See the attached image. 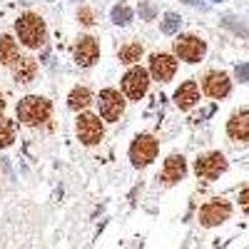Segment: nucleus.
Returning <instances> with one entry per match:
<instances>
[{"label": "nucleus", "instance_id": "5701e85b", "mask_svg": "<svg viewBox=\"0 0 249 249\" xmlns=\"http://www.w3.org/2000/svg\"><path fill=\"white\" fill-rule=\"evenodd\" d=\"M177 30H179V18L175 13H167V15H164V20H162V33L164 35H172Z\"/></svg>", "mask_w": 249, "mask_h": 249}, {"label": "nucleus", "instance_id": "cd10ccee", "mask_svg": "<svg viewBox=\"0 0 249 249\" xmlns=\"http://www.w3.org/2000/svg\"><path fill=\"white\" fill-rule=\"evenodd\" d=\"M182 3H187V5H195V8H202V10L207 8V5L202 3V0H182Z\"/></svg>", "mask_w": 249, "mask_h": 249}, {"label": "nucleus", "instance_id": "f03ea898", "mask_svg": "<svg viewBox=\"0 0 249 249\" xmlns=\"http://www.w3.org/2000/svg\"><path fill=\"white\" fill-rule=\"evenodd\" d=\"M15 28H18L20 40H23L28 48H40V45L45 43V23L37 15H33V13L23 15V18L18 20Z\"/></svg>", "mask_w": 249, "mask_h": 249}, {"label": "nucleus", "instance_id": "412c9836", "mask_svg": "<svg viewBox=\"0 0 249 249\" xmlns=\"http://www.w3.org/2000/svg\"><path fill=\"white\" fill-rule=\"evenodd\" d=\"M130 20H132V10L124 5V3H120V5L112 8V23L115 25H127Z\"/></svg>", "mask_w": 249, "mask_h": 249}, {"label": "nucleus", "instance_id": "393cba45", "mask_svg": "<svg viewBox=\"0 0 249 249\" xmlns=\"http://www.w3.org/2000/svg\"><path fill=\"white\" fill-rule=\"evenodd\" d=\"M77 20H80L82 25H92V23H95V15H92V10H90V8H80Z\"/></svg>", "mask_w": 249, "mask_h": 249}, {"label": "nucleus", "instance_id": "9b49d317", "mask_svg": "<svg viewBox=\"0 0 249 249\" xmlns=\"http://www.w3.org/2000/svg\"><path fill=\"white\" fill-rule=\"evenodd\" d=\"M204 92L210 97L222 100L224 95H230V77L224 72H210L204 77Z\"/></svg>", "mask_w": 249, "mask_h": 249}, {"label": "nucleus", "instance_id": "6e6552de", "mask_svg": "<svg viewBox=\"0 0 249 249\" xmlns=\"http://www.w3.org/2000/svg\"><path fill=\"white\" fill-rule=\"evenodd\" d=\"M77 135L85 144H95L102 140V124L95 115H80L77 117Z\"/></svg>", "mask_w": 249, "mask_h": 249}, {"label": "nucleus", "instance_id": "39448f33", "mask_svg": "<svg viewBox=\"0 0 249 249\" xmlns=\"http://www.w3.org/2000/svg\"><path fill=\"white\" fill-rule=\"evenodd\" d=\"M227 170V160L219 155V152H212V155H204L195 162V172L204 179H214L219 177L222 172Z\"/></svg>", "mask_w": 249, "mask_h": 249}, {"label": "nucleus", "instance_id": "4be33fe9", "mask_svg": "<svg viewBox=\"0 0 249 249\" xmlns=\"http://www.w3.org/2000/svg\"><path fill=\"white\" fill-rule=\"evenodd\" d=\"M13 140H15V135H13V122L5 120V117H0V147H8Z\"/></svg>", "mask_w": 249, "mask_h": 249}, {"label": "nucleus", "instance_id": "1a4fd4ad", "mask_svg": "<svg viewBox=\"0 0 249 249\" xmlns=\"http://www.w3.org/2000/svg\"><path fill=\"white\" fill-rule=\"evenodd\" d=\"M122 107H124V102H122L117 90H102L100 92V112H102L105 120L115 122L122 115Z\"/></svg>", "mask_w": 249, "mask_h": 249}, {"label": "nucleus", "instance_id": "f3484780", "mask_svg": "<svg viewBox=\"0 0 249 249\" xmlns=\"http://www.w3.org/2000/svg\"><path fill=\"white\" fill-rule=\"evenodd\" d=\"M20 57L18 53V45L10 35H0V62H5V65H13V62Z\"/></svg>", "mask_w": 249, "mask_h": 249}, {"label": "nucleus", "instance_id": "4468645a", "mask_svg": "<svg viewBox=\"0 0 249 249\" xmlns=\"http://www.w3.org/2000/svg\"><path fill=\"white\" fill-rule=\"evenodd\" d=\"M184 172H187V164H184V160H182L179 155H172L167 162H164V170H162V182L172 184V182L182 179V177H184Z\"/></svg>", "mask_w": 249, "mask_h": 249}, {"label": "nucleus", "instance_id": "20e7f679", "mask_svg": "<svg viewBox=\"0 0 249 249\" xmlns=\"http://www.w3.org/2000/svg\"><path fill=\"white\" fill-rule=\"evenodd\" d=\"M230 212H232L230 202L212 199V202H207L202 210H199V222H202L204 227H217V224H222L224 219H230Z\"/></svg>", "mask_w": 249, "mask_h": 249}, {"label": "nucleus", "instance_id": "423d86ee", "mask_svg": "<svg viewBox=\"0 0 249 249\" xmlns=\"http://www.w3.org/2000/svg\"><path fill=\"white\" fill-rule=\"evenodd\" d=\"M147 85H150V80H147V72H144L142 68H135L122 77V90L132 100H140L144 92H147Z\"/></svg>", "mask_w": 249, "mask_h": 249}, {"label": "nucleus", "instance_id": "dca6fc26", "mask_svg": "<svg viewBox=\"0 0 249 249\" xmlns=\"http://www.w3.org/2000/svg\"><path fill=\"white\" fill-rule=\"evenodd\" d=\"M35 70H37V65L33 57H18L13 62V75L18 82H30L35 77Z\"/></svg>", "mask_w": 249, "mask_h": 249}, {"label": "nucleus", "instance_id": "ddd939ff", "mask_svg": "<svg viewBox=\"0 0 249 249\" xmlns=\"http://www.w3.org/2000/svg\"><path fill=\"white\" fill-rule=\"evenodd\" d=\"M227 132L234 140H242V142H249V112L242 110L237 115H232V120L227 122Z\"/></svg>", "mask_w": 249, "mask_h": 249}, {"label": "nucleus", "instance_id": "2eb2a0df", "mask_svg": "<svg viewBox=\"0 0 249 249\" xmlns=\"http://www.w3.org/2000/svg\"><path fill=\"white\" fill-rule=\"evenodd\" d=\"M199 100V88H197V82H184V85L175 92V102H177V107L187 110V107H192L195 102Z\"/></svg>", "mask_w": 249, "mask_h": 249}, {"label": "nucleus", "instance_id": "bb28decb", "mask_svg": "<svg viewBox=\"0 0 249 249\" xmlns=\"http://www.w3.org/2000/svg\"><path fill=\"white\" fill-rule=\"evenodd\" d=\"M239 202H242V207H244V212H249V187L239 195Z\"/></svg>", "mask_w": 249, "mask_h": 249}, {"label": "nucleus", "instance_id": "c756f323", "mask_svg": "<svg viewBox=\"0 0 249 249\" xmlns=\"http://www.w3.org/2000/svg\"><path fill=\"white\" fill-rule=\"evenodd\" d=\"M214 3H222V0H214Z\"/></svg>", "mask_w": 249, "mask_h": 249}, {"label": "nucleus", "instance_id": "f8f14e48", "mask_svg": "<svg viewBox=\"0 0 249 249\" xmlns=\"http://www.w3.org/2000/svg\"><path fill=\"white\" fill-rule=\"evenodd\" d=\"M97 55H100V48H97V43H95V37H80V43H77V48H75L77 65H82V68L92 65V62L97 60Z\"/></svg>", "mask_w": 249, "mask_h": 249}, {"label": "nucleus", "instance_id": "9d476101", "mask_svg": "<svg viewBox=\"0 0 249 249\" xmlns=\"http://www.w3.org/2000/svg\"><path fill=\"white\" fill-rule=\"evenodd\" d=\"M177 70V60L170 57V55H164V53H157L150 57V72L155 75V80L160 82H167Z\"/></svg>", "mask_w": 249, "mask_h": 249}, {"label": "nucleus", "instance_id": "f257e3e1", "mask_svg": "<svg viewBox=\"0 0 249 249\" xmlns=\"http://www.w3.org/2000/svg\"><path fill=\"white\" fill-rule=\"evenodd\" d=\"M18 117L23 120L25 124H43L50 117V102L45 97L30 95L18 105Z\"/></svg>", "mask_w": 249, "mask_h": 249}, {"label": "nucleus", "instance_id": "c85d7f7f", "mask_svg": "<svg viewBox=\"0 0 249 249\" xmlns=\"http://www.w3.org/2000/svg\"><path fill=\"white\" fill-rule=\"evenodd\" d=\"M3 107H5V100H3V97H0V110H3Z\"/></svg>", "mask_w": 249, "mask_h": 249}, {"label": "nucleus", "instance_id": "7ed1b4c3", "mask_svg": "<svg viewBox=\"0 0 249 249\" xmlns=\"http://www.w3.org/2000/svg\"><path fill=\"white\" fill-rule=\"evenodd\" d=\"M157 155V140L150 137V135H140L132 147H130V160L135 167H144V164H150Z\"/></svg>", "mask_w": 249, "mask_h": 249}, {"label": "nucleus", "instance_id": "a878e982", "mask_svg": "<svg viewBox=\"0 0 249 249\" xmlns=\"http://www.w3.org/2000/svg\"><path fill=\"white\" fill-rule=\"evenodd\" d=\"M234 75H237L239 82H249V62H244V65H237Z\"/></svg>", "mask_w": 249, "mask_h": 249}, {"label": "nucleus", "instance_id": "b1692460", "mask_svg": "<svg viewBox=\"0 0 249 249\" xmlns=\"http://www.w3.org/2000/svg\"><path fill=\"white\" fill-rule=\"evenodd\" d=\"M155 15H157V8L152 3H140V18L142 20H155Z\"/></svg>", "mask_w": 249, "mask_h": 249}, {"label": "nucleus", "instance_id": "6ab92c4d", "mask_svg": "<svg viewBox=\"0 0 249 249\" xmlns=\"http://www.w3.org/2000/svg\"><path fill=\"white\" fill-rule=\"evenodd\" d=\"M222 25H224V28H230V30L237 33V35H242V37H249V25L242 23V20L234 18V15H224V18H222Z\"/></svg>", "mask_w": 249, "mask_h": 249}, {"label": "nucleus", "instance_id": "aec40b11", "mask_svg": "<svg viewBox=\"0 0 249 249\" xmlns=\"http://www.w3.org/2000/svg\"><path fill=\"white\" fill-rule=\"evenodd\" d=\"M142 57V48L140 45H124L120 50V62H124V65H132V62H137Z\"/></svg>", "mask_w": 249, "mask_h": 249}, {"label": "nucleus", "instance_id": "a211bd4d", "mask_svg": "<svg viewBox=\"0 0 249 249\" xmlns=\"http://www.w3.org/2000/svg\"><path fill=\"white\" fill-rule=\"evenodd\" d=\"M68 105H70L72 110H82V107H88V105H90V90H88V88H75V90L70 92Z\"/></svg>", "mask_w": 249, "mask_h": 249}, {"label": "nucleus", "instance_id": "0eeeda50", "mask_svg": "<svg viewBox=\"0 0 249 249\" xmlns=\"http://www.w3.org/2000/svg\"><path fill=\"white\" fill-rule=\"evenodd\" d=\"M204 43L199 37H195V35H182L177 43H175V53L182 57V60H187V62H197V60H202V55H204Z\"/></svg>", "mask_w": 249, "mask_h": 249}]
</instances>
